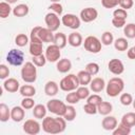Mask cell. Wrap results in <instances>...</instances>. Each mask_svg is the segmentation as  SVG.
<instances>
[{"instance_id":"cell-18","label":"cell","mask_w":135,"mask_h":135,"mask_svg":"<svg viewBox=\"0 0 135 135\" xmlns=\"http://www.w3.org/2000/svg\"><path fill=\"white\" fill-rule=\"evenodd\" d=\"M68 43L73 47H79L81 44H83V39L80 33L73 32L68 36Z\"/></svg>"},{"instance_id":"cell-2","label":"cell","mask_w":135,"mask_h":135,"mask_svg":"<svg viewBox=\"0 0 135 135\" xmlns=\"http://www.w3.org/2000/svg\"><path fill=\"white\" fill-rule=\"evenodd\" d=\"M123 89H124V81L120 77H113L105 84V92L107 95L110 97L118 96L123 91Z\"/></svg>"},{"instance_id":"cell-48","label":"cell","mask_w":135,"mask_h":135,"mask_svg":"<svg viewBox=\"0 0 135 135\" xmlns=\"http://www.w3.org/2000/svg\"><path fill=\"white\" fill-rule=\"evenodd\" d=\"M101 5L104 8H114L119 5V0H101Z\"/></svg>"},{"instance_id":"cell-4","label":"cell","mask_w":135,"mask_h":135,"mask_svg":"<svg viewBox=\"0 0 135 135\" xmlns=\"http://www.w3.org/2000/svg\"><path fill=\"white\" fill-rule=\"evenodd\" d=\"M79 85H80V83H79L78 77L75 74H68L59 82V88L64 92L76 91Z\"/></svg>"},{"instance_id":"cell-23","label":"cell","mask_w":135,"mask_h":135,"mask_svg":"<svg viewBox=\"0 0 135 135\" xmlns=\"http://www.w3.org/2000/svg\"><path fill=\"white\" fill-rule=\"evenodd\" d=\"M120 122L131 129L133 127H135V112H128V113L123 114Z\"/></svg>"},{"instance_id":"cell-52","label":"cell","mask_w":135,"mask_h":135,"mask_svg":"<svg viewBox=\"0 0 135 135\" xmlns=\"http://www.w3.org/2000/svg\"><path fill=\"white\" fill-rule=\"evenodd\" d=\"M112 24L114 27L116 28H120V27H123L126 25V20L124 19H118V18H112Z\"/></svg>"},{"instance_id":"cell-40","label":"cell","mask_w":135,"mask_h":135,"mask_svg":"<svg viewBox=\"0 0 135 135\" xmlns=\"http://www.w3.org/2000/svg\"><path fill=\"white\" fill-rule=\"evenodd\" d=\"M119 100H120V103L122 105L128 107V105H131L133 103L134 99H133V96L130 93H122L120 95V97H119Z\"/></svg>"},{"instance_id":"cell-38","label":"cell","mask_w":135,"mask_h":135,"mask_svg":"<svg viewBox=\"0 0 135 135\" xmlns=\"http://www.w3.org/2000/svg\"><path fill=\"white\" fill-rule=\"evenodd\" d=\"M114 42V36L111 32L107 31L101 35V43L103 45H111Z\"/></svg>"},{"instance_id":"cell-19","label":"cell","mask_w":135,"mask_h":135,"mask_svg":"<svg viewBox=\"0 0 135 135\" xmlns=\"http://www.w3.org/2000/svg\"><path fill=\"white\" fill-rule=\"evenodd\" d=\"M118 122H117V119L115 116H109L107 115L102 121H101V127L105 130V131H113L116 127H117Z\"/></svg>"},{"instance_id":"cell-46","label":"cell","mask_w":135,"mask_h":135,"mask_svg":"<svg viewBox=\"0 0 135 135\" xmlns=\"http://www.w3.org/2000/svg\"><path fill=\"white\" fill-rule=\"evenodd\" d=\"M83 110L86 114L89 115H95L96 113H98V110H97V105L93 104V103H90V102H86L84 105H83Z\"/></svg>"},{"instance_id":"cell-29","label":"cell","mask_w":135,"mask_h":135,"mask_svg":"<svg viewBox=\"0 0 135 135\" xmlns=\"http://www.w3.org/2000/svg\"><path fill=\"white\" fill-rule=\"evenodd\" d=\"M19 92L23 97H33L36 94V89L32 84H23L20 86Z\"/></svg>"},{"instance_id":"cell-26","label":"cell","mask_w":135,"mask_h":135,"mask_svg":"<svg viewBox=\"0 0 135 135\" xmlns=\"http://www.w3.org/2000/svg\"><path fill=\"white\" fill-rule=\"evenodd\" d=\"M97 110H98V113L100 115H103V116H107L109 115L112 111H113V105L111 102L109 101H101L98 105H97Z\"/></svg>"},{"instance_id":"cell-35","label":"cell","mask_w":135,"mask_h":135,"mask_svg":"<svg viewBox=\"0 0 135 135\" xmlns=\"http://www.w3.org/2000/svg\"><path fill=\"white\" fill-rule=\"evenodd\" d=\"M30 54L32 56H38L42 54V43L30 42Z\"/></svg>"},{"instance_id":"cell-53","label":"cell","mask_w":135,"mask_h":135,"mask_svg":"<svg viewBox=\"0 0 135 135\" xmlns=\"http://www.w3.org/2000/svg\"><path fill=\"white\" fill-rule=\"evenodd\" d=\"M127 56L129 59H135V50L134 47H130L127 52Z\"/></svg>"},{"instance_id":"cell-49","label":"cell","mask_w":135,"mask_h":135,"mask_svg":"<svg viewBox=\"0 0 135 135\" xmlns=\"http://www.w3.org/2000/svg\"><path fill=\"white\" fill-rule=\"evenodd\" d=\"M101 101H102V98H101V96H100V95H98V94L90 95V96L86 98V102L93 103V104H95V105H98Z\"/></svg>"},{"instance_id":"cell-15","label":"cell","mask_w":135,"mask_h":135,"mask_svg":"<svg viewBox=\"0 0 135 135\" xmlns=\"http://www.w3.org/2000/svg\"><path fill=\"white\" fill-rule=\"evenodd\" d=\"M25 116V109L21 105H16L11 110V119L15 122H20L24 119Z\"/></svg>"},{"instance_id":"cell-37","label":"cell","mask_w":135,"mask_h":135,"mask_svg":"<svg viewBox=\"0 0 135 135\" xmlns=\"http://www.w3.org/2000/svg\"><path fill=\"white\" fill-rule=\"evenodd\" d=\"M76 93L79 97V99H86L91 94H90V89L86 88V85H79L76 90Z\"/></svg>"},{"instance_id":"cell-25","label":"cell","mask_w":135,"mask_h":135,"mask_svg":"<svg viewBox=\"0 0 135 135\" xmlns=\"http://www.w3.org/2000/svg\"><path fill=\"white\" fill-rule=\"evenodd\" d=\"M53 43L56 44L57 46H59L60 49L65 47V45L68 43V37H66V35L64 33H61V32L56 33L54 35V41H53Z\"/></svg>"},{"instance_id":"cell-1","label":"cell","mask_w":135,"mask_h":135,"mask_svg":"<svg viewBox=\"0 0 135 135\" xmlns=\"http://www.w3.org/2000/svg\"><path fill=\"white\" fill-rule=\"evenodd\" d=\"M66 128V120L63 116L51 117L45 116L42 120V130L47 134H59L64 132Z\"/></svg>"},{"instance_id":"cell-45","label":"cell","mask_w":135,"mask_h":135,"mask_svg":"<svg viewBox=\"0 0 135 135\" xmlns=\"http://www.w3.org/2000/svg\"><path fill=\"white\" fill-rule=\"evenodd\" d=\"M49 8L51 12L57 14L58 16L62 15V13H63V7L59 2H52V4L49 6Z\"/></svg>"},{"instance_id":"cell-30","label":"cell","mask_w":135,"mask_h":135,"mask_svg":"<svg viewBox=\"0 0 135 135\" xmlns=\"http://www.w3.org/2000/svg\"><path fill=\"white\" fill-rule=\"evenodd\" d=\"M13 13V8L11 7V4L6 1L0 2V17L2 19H5L9 16V14Z\"/></svg>"},{"instance_id":"cell-10","label":"cell","mask_w":135,"mask_h":135,"mask_svg":"<svg viewBox=\"0 0 135 135\" xmlns=\"http://www.w3.org/2000/svg\"><path fill=\"white\" fill-rule=\"evenodd\" d=\"M81 21H83L84 23H90L94 20L97 19L98 17V12L95 7H84L83 9H81L80 12V15H79Z\"/></svg>"},{"instance_id":"cell-14","label":"cell","mask_w":135,"mask_h":135,"mask_svg":"<svg viewBox=\"0 0 135 135\" xmlns=\"http://www.w3.org/2000/svg\"><path fill=\"white\" fill-rule=\"evenodd\" d=\"M3 89L8 93H16L20 90V83L16 78H6L3 82Z\"/></svg>"},{"instance_id":"cell-24","label":"cell","mask_w":135,"mask_h":135,"mask_svg":"<svg viewBox=\"0 0 135 135\" xmlns=\"http://www.w3.org/2000/svg\"><path fill=\"white\" fill-rule=\"evenodd\" d=\"M28 12H30V8L24 3H20L13 8V15L15 17H24L28 14Z\"/></svg>"},{"instance_id":"cell-21","label":"cell","mask_w":135,"mask_h":135,"mask_svg":"<svg viewBox=\"0 0 135 135\" xmlns=\"http://www.w3.org/2000/svg\"><path fill=\"white\" fill-rule=\"evenodd\" d=\"M58 91H59V85H58V83L56 81L50 80L44 85V93H45L46 96L53 97V96L58 94Z\"/></svg>"},{"instance_id":"cell-43","label":"cell","mask_w":135,"mask_h":135,"mask_svg":"<svg viewBox=\"0 0 135 135\" xmlns=\"http://www.w3.org/2000/svg\"><path fill=\"white\" fill-rule=\"evenodd\" d=\"M35 105V100L32 97H23V99L21 100V107L25 110H31Z\"/></svg>"},{"instance_id":"cell-16","label":"cell","mask_w":135,"mask_h":135,"mask_svg":"<svg viewBox=\"0 0 135 135\" xmlns=\"http://www.w3.org/2000/svg\"><path fill=\"white\" fill-rule=\"evenodd\" d=\"M105 88V81L101 77H95L92 79L90 83V90L94 93H100Z\"/></svg>"},{"instance_id":"cell-11","label":"cell","mask_w":135,"mask_h":135,"mask_svg":"<svg viewBox=\"0 0 135 135\" xmlns=\"http://www.w3.org/2000/svg\"><path fill=\"white\" fill-rule=\"evenodd\" d=\"M23 132L30 135H37L40 133L41 126L36 119H27L23 123Z\"/></svg>"},{"instance_id":"cell-44","label":"cell","mask_w":135,"mask_h":135,"mask_svg":"<svg viewBox=\"0 0 135 135\" xmlns=\"http://www.w3.org/2000/svg\"><path fill=\"white\" fill-rule=\"evenodd\" d=\"M39 28L40 26H35L32 28L31 31V34H30V42H38V43H43L39 36H38V32H39Z\"/></svg>"},{"instance_id":"cell-6","label":"cell","mask_w":135,"mask_h":135,"mask_svg":"<svg viewBox=\"0 0 135 135\" xmlns=\"http://www.w3.org/2000/svg\"><path fill=\"white\" fill-rule=\"evenodd\" d=\"M83 46L85 51L92 54H98L101 51V40H99L96 36H88L83 41Z\"/></svg>"},{"instance_id":"cell-27","label":"cell","mask_w":135,"mask_h":135,"mask_svg":"<svg viewBox=\"0 0 135 135\" xmlns=\"http://www.w3.org/2000/svg\"><path fill=\"white\" fill-rule=\"evenodd\" d=\"M77 77H78L80 85H88L92 81V75L88 71H85V70L79 71L78 74H77Z\"/></svg>"},{"instance_id":"cell-36","label":"cell","mask_w":135,"mask_h":135,"mask_svg":"<svg viewBox=\"0 0 135 135\" xmlns=\"http://www.w3.org/2000/svg\"><path fill=\"white\" fill-rule=\"evenodd\" d=\"M28 40H30V38H28L25 34H18V35L15 37V43H16V45L19 46V47L25 46V45L28 43Z\"/></svg>"},{"instance_id":"cell-51","label":"cell","mask_w":135,"mask_h":135,"mask_svg":"<svg viewBox=\"0 0 135 135\" xmlns=\"http://www.w3.org/2000/svg\"><path fill=\"white\" fill-rule=\"evenodd\" d=\"M119 5H120L121 8L128 11V9H130V8L133 7L134 1L133 0H119Z\"/></svg>"},{"instance_id":"cell-50","label":"cell","mask_w":135,"mask_h":135,"mask_svg":"<svg viewBox=\"0 0 135 135\" xmlns=\"http://www.w3.org/2000/svg\"><path fill=\"white\" fill-rule=\"evenodd\" d=\"M9 76V69L5 64H0V78L6 79Z\"/></svg>"},{"instance_id":"cell-58","label":"cell","mask_w":135,"mask_h":135,"mask_svg":"<svg viewBox=\"0 0 135 135\" xmlns=\"http://www.w3.org/2000/svg\"><path fill=\"white\" fill-rule=\"evenodd\" d=\"M134 84H135V82H134Z\"/></svg>"},{"instance_id":"cell-9","label":"cell","mask_w":135,"mask_h":135,"mask_svg":"<svg viewBox=\"0 0 135 135\" xmlns=\"http://www.w3.org/2000/svg\"><path fill=\"white\" fill-rule=\"evenodd\" d=\"M44 22L46 24V27L50 28L52 32H56L61 24V20L59 19V16L53 12H50L45 15Z\"/></svg>"},{"instance_id":"cell-34","label":"cell","mask_w":135,"mask_h":135,"mask_svg":"<svg viewBox=\"0 0 135 135\" xmlns=\"http://www.w3.org/2000/svg\"><path fill=\"white\" fill-rule=\"evenodd\" d=\"M123 34L129 39L135 38V23H127L123 26Z\"/></svg>"},{"instance_id":"cell-57","label":"cell","mask_w":135,"mask_h":135,"mask_svg":"<svg viewBox=\"0 0 135 135\" xmlns=\"http://www.w3.org/2000/svg\"><path fill=\"white\" fill-rule=\"evenodd\" d=\"M133 47H134V50H135V45H134V46H133Z\"/></svg>"},{"instance_id":"cell-47","label":"cell","mask_w":135,"mask_h":135,"mask_svg":"<svg viewBox=\"0 0 135 135\" xmlns=\"http://www.w3.org/2000/svg\"><path fill=\"white\" fill-rule=\"evenodd\" d=\"M113 17L114 18H118V19H127L128 17V12L123 8H116L114 12H113Z\"/></svg>"},{"instance_id":"cell-41","label":"cell","mask_w":135,"mask_h":135,"mask_svg":"<svg viewBox=\"0 0 135 135\" xmlns=\"http://www.w3.org/2000/svg\"><path fill=\"white\" fill-rule=\"evenodd\" d=\"M84 70L88 71L92 76H94V75H97V74L99 73L100 68H99V64L96 63V62H89V63L85 65V69H84Z\"/></svg>"},{"instance_id":"cell-7","label":"cell","mask_w":135,"mask_h":135,"mask_svg":"<svg viewBox=\"0 0 135 135\" xmlns=\"http://www.w3.org/2000/svg\"><path fill=\"white\" fill-rule=\"evenodd\" d=\"M6 61L14 66H19L24 61V54L18 49H12L6 54Z\"/></svg>"},{"instance_id":"cell-28","label":"cell","mask_w":135,"mask_h":135,"mask_svg":"<svg viewBox=\"0 0 135 135\" xmlns=\"http://www.w3.org/2000/svg\"><path fill=\"white\" fill-rule=\"evenodd\" d=\"M114 47L115 50L119 51V52H124V51H128V47H129V42L127 40V38H123V37H119L117 38L116 40H114Z\"/></svg>"},{"instance_id":"cell-20","label":"cell","mask_w":135,"mask_h":135,"mask_svg":"<svg viewBox=\"0 0 135 135\" xmlns=\"http://www.w3.org/2000/svg\"><path fill=\"white\" fill-rule=\"evenodd\" d=\"M56 69L59 73H62V74H65L68 72H70V70L72 69V62L70 59L68 58H62V59H59L56 63Z\"/></svg>"},{"instance_id":"cell-54","label":"cell","mask_w":135,"mask_h":135,"mask_svg":"<svg viewBox=\"0 0 135 135\" xmlns=\"http://www.w3.org/2000/svg\"><path fill=\"white\" fill-rule=\"evenodd\" d=\"M7 3H9V4H13V3H16L18 0H5Z\"/></svg>"},{"instance_id":"cell-22","label":"cell","mask_w":135,"mask_h":135,"mask_svg":"<svg viewBox=\"0 0 135 135\" xmlns=\"http://www.w3.org/2000/svg\"><path fill=\"white\" fill-rule=\"evenodd\" d=\"M46 112H47V108L46 105H43L41 103L36 104L33 108V116L36 119H43L46 116Z\"/></svg>"},{"instance_id":"cell-42","label":"cell","mask_w":135,"mask_h":135,"mask_svg":"<svg viewBox=\"0 0 135 135\" xmlns=\"http://www.w3.org/2000/svg\"><path fill=\"white\" fill-rule=\"evenodd\" d=\"M79 97L76 93V91H72V92H69L68 95L65 96V101L70 104H76L79 102Z\"/></svg>"},{"instance_id":"cell-12","label":"cell","mask_w":135,"mask_h":135,"mask_svg":"<svg viewBox=\"0 0 135 135\" xmlns=\"http://www.w3.org/2000/svg\"><path fill=\"white\" fill-rule=\"evenodd\" d=\"M60 47L57 46L56 44H51L46 47L45 50V57H46V60L50 61V62H57L59 59H60V56H61V52H60Z\"/></svg>"},{"instance_id":"cell-56","label":"cell","mask_w":135,"mask_h":135,"mask_svg":"<svg viewBox=\"0 0 135 135\" xmlns=\"http://www.w3.org/2000/svg\"><path fill=\"white\" fill-rule=\"evenodd\" d=\"M132 104H133V108H134V110H135V99L133 100V103H132Z\"/></svg>"},{"instance_id":"cell-31","label":"cell","mask_w":135,"mask_h":135,"mask_svg":"<svg viewBox=\"0 0 135 135\" xmlns=\"http://www.w3.org/2000/svg\"><path fill=\"white\" fill-rule=\"evenodd\" d=\"M9 118H11V110L5 103L1 102L0 103V120L2 122H5Z\"/></svg>"},{"instance_id":"cell-8","label":"cell","mask_w":135,"mask_h":135,"mask_svg":"<svg viewBox=\"0 0 135 135\" xmlns=\"http://www.w3.org/2000/svg\"><path fill=\"white\" fill-rule=\"evenodd\" d=\"M61 23L69 28L77 30L80 27L81 19H80V17H78L74 14H65L61 18Z\"/></svg>"},{"instance_id":"cell-17","label":"cell","mask_w":135,"mask_h":135,"mask_svg":"<svg viewBox=\"0 0 135 135\" xmlns=\"http://www.w3.org/2000/svg\"><path fill=\"white\" fill-rule=\"evenodd\" d=\"M54 35L53 32L47 28V27H42L40 26L39 28V32H38V36L40 38V40L42 42H45V43H49V42H53L54 41Z\"/></svg>"},{"instance_id":"cell-5","label":"cell","mask_w":135,"mask_h":135,"mask_svg":"<svg viewBox=\"0 0 135 135\" xmlns=\"http://www.w3.org/2000/svg\"><path fill=\"white\" fill-rule=\"evenodd\" d=\"M66 104L61 101L60 99H51L47 101L46 103V108H47V111L57 115V116H63L65 111H66Z\"/></svg>"},{"instance_id":"cell-33","label":"cell","mask_w":135,"mask_h":135,"mask_svg":"<svg viewBox=\"0 0 135 135\" xmlns=\"http://www.w3.org/2000/svg\"><path fill=\"white\" fill-rule=\"evenodd\" d=\"M76 115H77L76 109L73 107V104H70V105L66 107V111H65V113L63 115V118L66 121H73L76 118Z\"/></svg>"},{"instance_id":"cell-13","label":"cell","mask_w":135,"mask_h":135,"mask_svg":"<svg viewBox=\"0 0 135 135\" xmlns=\"http://www.w3.org/2000/svg\"><path fill=\"white\" fill-rule=\"evenodd\" d=\"M108 69L109 71L114 74V75H121L123 72H124V65L122 63L121 60L117 59V58H113L109 61L108 63Z\"/></svg>"},{"instance_id":"cell-3","label":"cell","mask_w":135,"mask_h":135,"mask_svg":"<svg viewBox=\"0 0 135 135\" xmlns=\"http://www.w3.org/2000/svg\"><path fill=\"white\" fill-rule=\"evenodd\" d=\"M21 78L26 83H34L37 79V68L32 61H27L21 69Z\"/></svg>"},{"instance_id":"cell-39","label":"cell","mask_w":135,"mask_h":135,"mask_svg":"<svg viewBox=\"0 0 135 135\" xmlns=\"http://www.w3.org/2000/svg\"><path fill=\"white\" fill-rule=\"evenodd\" d=\"M46 57H45V55H43V54H41V55H38V56H33V58H32V62L36 65V66H38V68H41V66H44L45 65V63H46Z\"/></svg>"},{"instance_id":"cell-55","label":"cell","mask_w":135,"mask_h":135,"mask_svg":"<svg viewBox=\"0 0 135 135\" xmlns=\"http://www.w3.org/2000/svg\"><path fill=\"white\" fill-rule=\"evenodd\" d=\"M51 2H60V0H50Z\"/></svg>"},{"instance_id":"cell-32","label":"cell","mask_w":135,"mask_h":135,"mask_svg":"<svg viewBox=\"0 0 135 135\" xmlns=\"http://www.w3.org/2000/svg\"><path fill=\"white\" fill-rule=\"evenodd\" d=\"M113 135H129L131 133V128L124 126L123 123H119L117 124V127L112 131Z\"/></svg>"}]
</instances>
